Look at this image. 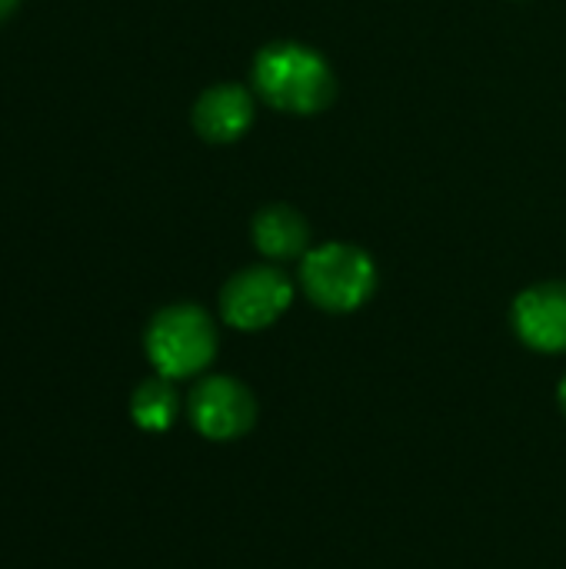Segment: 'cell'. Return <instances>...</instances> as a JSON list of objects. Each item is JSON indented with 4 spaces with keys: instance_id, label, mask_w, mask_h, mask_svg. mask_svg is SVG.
I'll list each match as a JSON object with an SVG mask.
<instances>
[{
    "instance_id": "ba28073f",
    "label": "cell",
    "mask_w": 566,
    "mask_h": 569,
    "mask_svg": "<svg viewBox=\"0 0 566 569\" xmlns=\"http://www.w3.org/2000/svg\"><path fill=\"white\" fill-rule=\"evenodd\" d=\"M254 243L270 260H294L307 253L310 227L294 207L274 203L254 217Z\"/></svg>"
},
{
    "instance_id": "6da1fadb",
    "label": "cell",
    "mask_w": 566,
    "mask_h": 569,
    "mask_svg": "<svg viewBox=\"0 0 566 569\" xmlns=\"http://www.w3.org/2000/svg\"><path fill=\"white\" fill-rule=\"evenodd\" d=\"M254 87L284 113H317L334 100L330 63L304 43H270L254 60Z\"/></svg>"
},
{
    "instance_id": "5b68a950",
    "label": "cell",
    "mask_w": 566,
    "mask_h": 569,
    "mask_svg": "<svg viewBox=\"0 0 566 569\" xmlns=\"http://www.w3.org/2000/svg\"><path fill=\"white\" fill-rule=\"evenodd\" d=\"M190 420L207 440H237L257 420L254 393L234 377H207L190 393Z\"/></svg>"
},
{
    "instance_id": "8992f818",
    "label": "cell",
    "mask_w": 566,
    "mask_h": 569,
    "mask_svg": "<svg viewBox=\"0 0 566 569\" xmlns=\"http://www.w3.org/2000/svg\"><path fill=\"white\" fill-rule=\"evenodd\" d=\"M514 330L537 353L566 350V283H537L514 300Z\"/></svg>"
},
{
    "instance_id": "277c9868",
    "label": "cell",
    "mask_w": 566,
    "mask_h": 569,
    "mask_svg": "<svg viewBox=\"0 0 566 569\" xmlns=\"http://www.w3.org/2000/svg\"><path fill=\"white\" fill-rule=\"evenodd\" d=\"M294 300V283L280 267H247L234 273L220 293V317L237 330L274 327Z\"/></svg>"
},
{
    "instance_id": "9c48e42d",
    "label": "cell",
    "mask_w": 566,
    "mask_h": 569,
    "mask_svg": "<svg viewBox=\"0 0 566 569\" xmlns=\"http://www.w3.org/2000/svg\"><path fill=\"white\" fill-rule=\"evenodd\" d=\"M177 410H180V400H177V390H173V380L167 377H153V380H143L133 397H130V413H133V423L140 430H150V433H160L167 430L173 420H177Z\"/></svg>"
},
{
    "instance_id": "3957f363",
    "label": "cell",
    "mask_w": 566,
    "mask_h": 569,
    "mask_svg": "<svg viewBox=\"0 0 566 569\" xmlns=\"http://www.w3.org/2000/svg\"><path fill=\"white\" fill-rule=\"evenodd\" d=\"M143 347L160 377L187 380L210 367L217 353V330H214V320L200 307L177 303V307L160 310L150 320Z\"/></svg>"
},
{
    "instance_id": "8fae6325",
    "label": "cell",
    "mask_w": 566,
    "mask_h": 569,
    "mask_svg": "<svg viewBox=\"0 0 566 569\" xmlns=\"http://www.w3.org/2000/svg\"><path fill=\"white\" fill-rule=\"evenodd\" d=\"M560 407H564V413H566V377L560 380Z\"/></svg>"
},
{
    "instance_id": "7a4b0ae2",
    "label": "cell",
    "mask_w": 566,
    "mask_h": 569,
    "mask_svg": "<svg viewBox=\"0 0 566 569\" xmlns=\"http://www.w3.org/2000/svg\"><path fill=\"white\" fill-rule=\"evenodd\" d=\"M300 287L327 313H350L377 290V267L367 250L354 243H324L304 253Z\"/></svg>"
},
{
    "instance_id": "30bf717a",
    "label": "cell",
    "mask_w": 566,
    "mask_h": 569,
    "mask_svg": "<svg viewBox=\"0 0 566 569\" xmlns=\"http://www.w3.org/2000/svg\"><path fill=\"white\" fill-rule=\"evenodd\" d=\"M17 3H20V0H0V20H3V17H7V13L17 7Z\"/></svg>"
},
{
    "instance_id": "52a82bcc",
    "label": "cell",
    "mask_w": 566,
    "mask_h": 569,
    "mask_svg": "<svg viewBox=\"0 0 566 569\" xmlns=\"http://www.w3.org/2000/svg\"><path fill=\"white\" fill-rule=\"evenodd\" d=\"M254 123V100L237 83L210 87L193 107V127L210 143H234Z\"/></svg>"
}]
</instances>
